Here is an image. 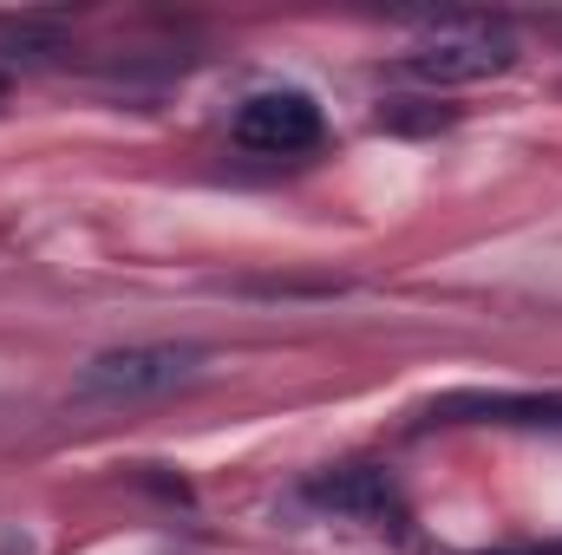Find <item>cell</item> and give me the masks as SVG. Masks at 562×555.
Wrapping results in <instances>:
<instances>
[{
    "instance_id": "obj_3",
    "label": "cell",
    "mask_w": 562,
    "mask_h": 555,
    "mask_svg": "<svg viewBox=\"0 0 562 555\" xmlns=\"http://www.w3.org/2000/svg\"><path fill=\"white\" fill-rule=\"evenodd\" d=\"M236 144H249L262 157H294V150L321 144V105L307 92H256L236 112Z\"/></svg>"
},
{
    "instance_id": "obj_2",
    "label": "cell",
    "mask_w": 562,
    "mask_h": 555,
    "mask_svg": "<svg viewBox=\"0 0 562 555\" xmlns=\"http://www.w3.org/2000/svg\"><path fill=\"white\" fill-rule=\"evenodd\" d=\"M517 66V39L497 20H438L406 53V72L419 86H477Z\"/></svg>"
},
{
    "instance_id": "obj_6",
    "label": "cell",
    "mask_w": 562,
    "mask_h": 555,
    "mask_svg": "<svg viewBox=\"0 0 562 555\" xmlns=\"http://www.w3.org/2000/svg\"><path fill=\"white\" fill-rule=\"evenodd\" d=\"M504 555H562V550H504Z\"/></svg>"
},
{
    "instance_id": "obj_4",
    "label": "cell",
    "mask_w": 562,
    "mask_h": 555,
    "mask_svg": "<svg viewBox=\"0 0 562 555\" xmlns=\"http://www.w3.org/2000/svg\"><path fill=\"white\" fill-rule=\"evenodd\" d=\"M307 497L321 510H340V517H360V523H400V490L386 471L373 464H353V471H334V477H314Z\"/></svg>"
},
{
    "instance_id": "obj_5",
    "label": "cell",
    "mask_w": 562,
    "mask_h": 555,
    "mask_svg": "<svg viewBox=\"0 0 562 555\" xmlns=\"http://www.w3.org/2000/svg\"><path fill=\"white\" fill-rule=\"evenodd\" d=\"M431 418H491V424H562V393H451L438 399Z\"/></svg>"
},
{
    "instance_id": "obj_1",
    "label": "cell",
    "mask_w": 562,
    "mask_h": 555,
    "mask_svg": "<svg viewBox=\"0 0 562 555\" xmlns=\"http://www.w3.org/2000/svg\"><path fill=\"white\" fill-rule=\"evenodd\" d=\"M203 366H210V353L196 340H138V347H112V353L86 360V373H79L72 393L99 399V406H138V399L190 386Z\"/></svg>"
}]
</instances>
